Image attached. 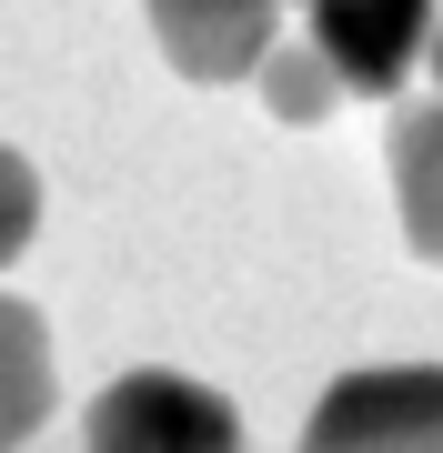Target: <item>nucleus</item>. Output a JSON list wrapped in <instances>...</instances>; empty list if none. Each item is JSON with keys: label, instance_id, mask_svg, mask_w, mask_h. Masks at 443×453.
Returning a JSON list of instances; mask_svg holds the SVG:
<instances>
[{"label": "nucleus", "instance_id": "obj_1", "mask_svg": "<svg viewBox=\"0 0 443 453\" xmlns=\"http://www.w3.org/2000/svg\"><path fill=\"white\" fill-rule=\"evenodd\" d=\"M81 443L91 453H242V413H232V393L192 383V372L141 363V372H111L91 393Z\"/></svg>", "mask_w": 443, "mask_h": 453}, {"label": "nucleus", "instance_id": "obj_2", "mask_svg": "<svg viewBox=\"0 0 443 453\" xmlns=\"http://www.w3.org/2000/svg\"><path fill=\"white\" fill-rule=\"evenodd\" d=\"M302 453H443V363H363L312 403Z\"/></svg>", "mask_w": 443, "mask_h": 453}, {"label": "nucleus", "instance_id": "obj_3", "mask_svg": "<svg viewBox=\"0 0 443 453\" xmlns=\"http://www.w3.org/2000/svg\"><path fill=\"white\" fill-rule=\"evenodd\" d=\"M433 0H312V50L332 61V81L363 101H393L403 71L433 50Z\"/></svg>", "mask_w": 443, "mask_h": 453}, {"label": "nucleus", "instance_id": "obj_4", "mask_svg": "<svg viewBox=\"0 0 443 453\" xmlns=\"http://www.w3.org/2000/svg\"><path fill=\"white\" fill-rule=\"evenodd\" d=\"M282 0H151V41L181 81H252L282 50Z\"/></svg>", "mask_w": 443, "mask_h": 453}, {"label": "nucleus", "instance_id": "obj_5", "mask_svg": "<svg viewBox=\"0 0 443 453\" xmlns=\"http://www.w3.org/2000/svg\"><path fill=\"white\" fill-rule=\"evenodd\" d=\"M50 393H61V372H50V323L20 303V292H0V453L41 443Z\"/></svg>", "mask_w": 443, "mask_h": 453}, {"label": "nucleus", "instance_id": "obj_6", "mask_svg": "<svg viewBox=\"0 0 443 453\" xmlns=\"http://www.w3.org/2000/svg\"><path fill=\"white\" fill-rule=\"evenodd\" d=\"M393 202H403V242L443 262V101H413L393 111Z\"/></svg>", "mask_w": 443, "mask_h": 453}, {"label": "nucleus", "instance_id": "obj_7", "mask_svg": "<svg viewBox=\"0 0 443 453\" xmlns=\"http://www.w3.org/2000/svg\"><path fill=\"white\" fill-rule=\"evenodd\" d=\"M252 81H263V111H272V121H293V131H312L332 101H343V81H332V61H323L312 41H282L272 61L252 71Z\"/></svg>", "mask_w": 443, "mask_h": 453}, {"label": "nucleus", "instance_id": "obj_8", "mask_svg": "<svg viewBox=\"0 0 443 453\" xmlns=\"http://www.w3.org/2000/svg\"><path fill=\"white\" fill-rule=\"evenodd\" d=\"M31 232H41V172L20 162L11 142H0V262L31 252Z\"/></svg>", "mask_w": 443, "mask_h": 453}, {"label": "nucleus", "instance_id": "obj_9", "mask_svg": "<svg viewBox=\"0 0 443 453\" xmlns=\"http://www.w3.org/2000/svg\"><path fill=\"white\" fill-rule=\"evenodd\" d=\"M424 71H433V101H443V20H433V50H424Z\"/></svg>", "mask_w": 443, "mask_h": 453}, {"label": "nucleus", "instance_id": "obj_10", "mask_svg": "<svg viewBox=\"0 0 443 453\" xmlns=\"http://www.w3.org/2000/svg\"><path fill=\"white\" fill-rule=\"evenodd\" d=\"M302 11H312V0H302Z\"/></svg>", "mask_w": 443, "mask_h": 453}]
</instances>
